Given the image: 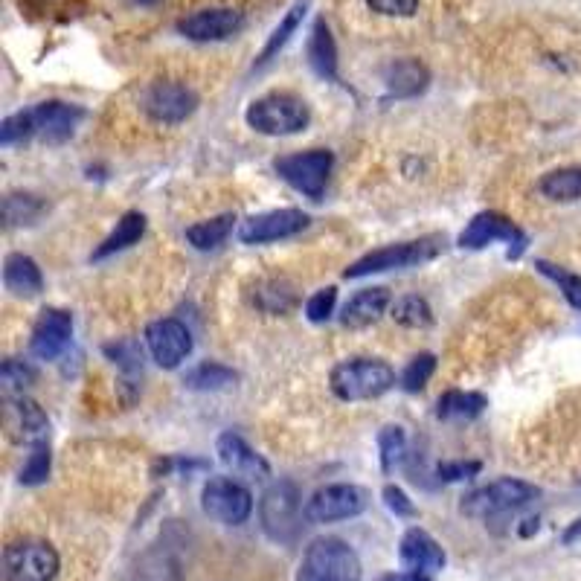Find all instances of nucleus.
<instances>
[{"instance_id": "40", "label": "nucleus", "mask_w": 581, "mask_h": 581, "mask_svg": "<svg viewBox=\"0 0 581 581\" xmlns=\"http://www.w3.org/2000/svg\"><path fill=\"white\" fill-rule=\"evenodd\" d=\"M111 358H114V364L125 372H140L143 369V355H140V349H137V343H117V346H108L105 349Z\"/></svg>"}, {"instance_id": "20", "label": "nucleus", "mask_w": 581, "mask_h": 581, "mask_svg": "<svg viewBox=\"0 0 581 581\" xmlns=\"http://www.w3.org/2000/svg\"><path fill=\"white\" fill-rule=\"evenodd\" d=\"M215 454L221 459L224 468H230L233 474H245V477H268L271 465L259 457L239 433H221L215 442Z\"/></svg>"}, {"instance_id": "46", "label": "nucleus", "mask_w": 581, "mask_h": 581, "mask_svg": "<svg viewBox=\"0 0 581 581\" xmlns=\"http://www.w3.org/2000/svg\"><path fill=\"white\" fill-rule=\"evenodd\" d=\"M378 581H410L407 576H401V573H387V576H381Z\"/></svg>"}, {"instance_id": "45", "label": "nucleus", "mask_w": 581, "mask_h": 581, "mask_svg": "<svg viewBox=\"0 0 581 581\" xmlns=\"http://www.w3.org/2000/svg\"><path fill=\"white\" fill-rule=\"evenodd\" d=\"M579 535H581V518L576 520V523H573L570 529H567V535H564V544H573V541H576Z\"/></svg>"}, {"instance_id": "29", "label": "nucleus", "mask_w": 581, "mask_h": 581, "mask_svg": "<svg viewBox=\"0 0 581 581\" xmlns=\"http://www.w3.org/2000/svg\"><path fill=\"white\" fill-rule=\"evenodd\" d=\"M308 9V0H297L291 9H288V15L282 18V24L276 27L274 32H271V38H268V44L262 47V53H259V59H256V64H268L271 59H274L276 53L291 41V35L297 32V27H300V21H303V15H306Z\"/></svg>"}, {"instance_id": "24", "label": "nucleus", "mask_w": 581, "mask_h": 581, "mask_svg": "<svg viewBox=\"0 0 581 581\" xmlns=\"http://www.w3.org/2000/svg\"><path fill=\"white\" fill-rule=\"evenodd\" d=\"M387 91L398 96V99H410V96H419V93L428 88L430 73L428 67L416 59H401V62L390 64L387 67Z\"/></svg>"}, {"instance_id": "31", "label": "nucleus", "mask_w": 581, "mask_h": 581, "mask_svg": "<svg viewBox=\"0 0 581 581\" xmlns=\"http://www.w3.org/2000/svg\"><path fill=\"white\" fill-rule=\"evenodd\" d=\"M393 320L398 326H407V329H425L430 326L433 314H430V306L422 300V297H401L393 303Z\"/></svg>"}, {"instance_id": "18", "label": "nucleus", "mask_w": 581, "mask_h": 581, "mask_svg": "<svg viewBox=\"0 0 581 581\" xmlns=\"http://www.w3.org/2000/svg\"><path fill=\"white\" fill-rule=\"evenodd\" d=\"M3 422H6V433L15 442H47L50 433V422L44 416V410L32 401V398H6V410H3Z\"/></svg>"}, {"instance_id": "16", "label": "nucleus", "mask_w": 581, "mask_h": 581, "mask_svg": "<svg viewBox=\"0 0 581 581\" xmlns=\"http://www.w3.org/2000/svg\"><path fill=\"white\" fill-rule=\"evenodd\" d=\"M73 335V317L62 308H47L41 311L35 329H32L30 349L38 361H56L67 349Z\"/></svg>"}, {"instance_id": "7", "label": "nucleus", "mask_w": 581, "mask_h": 581, "mask_svg": "<svg viewBox=\"0 0 581 581\" xmlns=\"http://www.w3.org/2000/svg\"><path fill=\"white\" fill-rule=\"evenodd\" d=\"M59 552L47 541H15L3 550V581H53L59 576Z\"/></svg>"}, {"instance_id": "4", "label": "nucleus", "mask_w": 581, "mask_h": 581, "mask_svg": "<svg viewBox=\"0 0 581 581\" xmlns=\"http://www.w3.org/2000/svg\"><path fill=\"white\" fill-rule=\"evenodd\" d=\"M329 381H332V393L340 401H367V398L384 396L396 384V372L384 361L358 358L332 369Z\"/></svg>"}, {"instance_id": "36", "label": "nucleus", "mask_w": 581, "mask_h": 581, "mask_svg": "<svg viewBox=\"0 0 581 581\" xmlns=\"http://www.w3.org/2000/svg\"><path fill=\"white\" fill-rule=\"evenodd\" d=\"M50 445L47 442H38V445H32V454L30 459L24 462V468H21V483L24 486H41L47 477H50Z\"/></svg>"}, {"instance_id": "17", "label": "nucleus", "mask_w": 581, "mask_h": 581, "mask_svg": "<svg viewBox=\"0 0 581 581\" xmlns=\"http://www.w3.org/2000/svg\"><path fill=\"white\" fill-rule=\"evenodd\" d=\"M32 123H35V134L44 140V143H64L73 137V131L79 128L85 111L79 105H70V102H41L30 111Z\"/></svg>"}, {"instance_id": "28", "label": "nucleus", "mask_w": 581, "mask_h": 581, "mask_svg": "<svg viewBox=\"0 0 581 581\" xmlns=\"http://www.w3.org/2000/svg\"><path fill=\"white\" fill-rule=\"evenodd\" d=\"M233 224H236V215L233 213L215 215L210 221L192 224L186 230V242L195 250H215V247H221L227 242V236L233 233Z\"/></svg>"}, {"instance_id": "48", "label": "nucleus", "mask_w": 581, "mask_h": 581, "mask_svg": "<svg viewBox=\"0 0 581 581\" xmlns=\"http://www.w3.org/2000/svg\"><path fill=\"white\" fill-rule=\"evenodd\" d=\"M137 3H157V0H137Z\"/></svg>"}, {"instance_id": "5", "label": "nucleus", "mask_w": 581, "mask_h": 581, "mask_svg": "<svg viewBox=\"0 0 581 581\" xmlns=\"http://www.w3.org/2000/svg\"><path fill=\"white\" fill-rule=\"evenodd\" d=\"M442 236H425L416 242H398V245H387L381 250H372L367 256H361L358 262H352L343 276L346 279H361L369 274H384V271H401V268H413L430 262L442 253Z\"/></svg>"}, {"instance_id": "42", "label": "nucleus", "mask_w": 581, "mask_h": 581, "mask_svg": "<svg viewBox=\"0 0 581 581\" xmlns=\"http://www.w3.org/2000/svg\"><path fill=\"white\" fill-rule=\"evenodd\" d=\"M268 297L274 300L271 308H268L271 314H282V311H288V308L294 306V291H291L285 282H271L268 288H262V291H259V303H262V300H268Z\"/></svg>"}, {"instance_id": "25", "label": "nucleus", "mask_w": 581, "mask_h": 581, "mask_svg": "<svg viewBox=\"0 0 581 581\" xmlns=\"http://www.w3.org/2000/svg\"><path fill=\"white\" fill-rule=\"evenodd\" d=\"M143 233H146V215L125 213L123 218L117 221V227L111 230V236L93 250V259H105V256L120 253V250H125V247L137 245V242L143 239Z\"/></svg>"}, {"instance_id": "35", "label": "nucleus", "mask_w": 581, "mask_h": 581, "mask_svg": "<svg viewBox=\"0 0 581 581\" xmlns=\"http://www.w3.org/2000/svg\"><path fill=\"white\" fill-rule=\"evenodd\" d=\"M44 210V201H38L35 195H6L3 201V213H6V224H30L32 218H38Z\"/></svg>"}, {"instance_id": "15", "label": "nucleus", "mask_w": 581, "mask_h": 581, "mask_svg": "<svg viewBox=\"0 0 581 581\" xmlns=\"http://www.w3.org/2000/svg\"><path fill=\"white\" fill-rule=\"evenodd\" d=\"M491 242H509L515 245V256H518L526 239L518 227L500 213H480L468 221V227L459 233V247H468V250H480V247H489Z\"/></svg>"}, {"instance_id": "6", "label": "nucleus", "mask_w": 581, "mask_h": 581, "mask_svg": "<svg viewBox=\"0 0 581 581\" xmlns=\"http://www.w3.org/2000/svg\"><path fill=\"white\" fill-rule=\"evenodd\" d=\"M541 491L535 489L532 483H523V480H497L489 483L483 489H474L471 494H465L462 500V515L465 518L489 520L497 515H506V512H515L520 506L532 503Z\"/></svg>"}, {"instance_id": "47", "label": "nucleus", "mask_w": 581, "mask_h": 581, "mask_svg": "<svg viewBox=\"0 0 581 581\" xmlns=\"http://www.w3.org/2000/svg\"><path fill=\"white\" fill-rule=\"evenodd\" d=\"M413 581H430L428 576H413Z\"/></svg>"}, {"instance_id": "38", "label": "nucleus", "mask_w": 581, "mask_h": 581, "mask_svg": "<svg viewBox=\"0 0 581 581\" xmlns=\"http://www.w3.org/2000/svg\"><path fill=\"white\" fill-rule=\"evenodd\" d=\"M30 134H35V123H32L30 111L12 114V117H6L3 125H0V143L3 146H15V143L27 140Z\"/></svg>"}, {"instance_id": "37", "label": "nucleus", "mask_w": 581, "mask_h": 581, "mask_svg": "<svg viewBox=\"0 0 581 581\" xmlns=\"http://www.w3.org/2000/svg\"><path fill=\"white\" fill-rule=\"evenodd\" d=\"M433 369H436V358H433L430 352L416 355V358L407 364L404 375H401V387H404L407 393H419V390H425V384L430 381Z\"/></svg>"}, {"instance_id": "12", "label": "nucleus", "mask_w": 581, "mask_h": 581, "mask_svg": "<svg viewBox=\"0 0 581 581\" xmlns=\"http://www.w3.org/2000/svg\"><path fill=\"white\" fill-rule=\"evenodd\" d=\"M308 221L311 218L303 210H271V213L250 215L239 227V239L245 245H268V242L291 239V236L303 233Z\"/></svg>"}, {"instance_id": "8", "label": "nucleus", "mask_w": 581, "mask_h": 581, "mask_svg": "<svg viewBox=\"0 0 581 581\" xmlns=\"http://www.w3.org/2000/svg\"><path fill=\"white\" fill-rule=\"evenodd\" d=\"M332 163L335 157L326 149H311V152L300 154H285L274 163L276 175L291 184L297 192H303L308 198H320L323 189H326V181L332 175Z\"/></svg>"}, {"instance_id": "22", "label": "nucleus", "mask_w": 581, "mask_h": 581, "mask_svg": "<svg viewBox=\"0 0 581 581\" xmlns=\"http://www.w3.org/2000/svg\"><path fill=\"white\" fill-rule=\"evenodd\" d=\"M3 282L15 297H35L44 288V276L41 268L35 265V259L24 256V253H9L3 262Z\"/></svg>"}, {"instance_id": "39", "label": "nucleus", "mask_w": 581, "mask_h": 581, "mask_svg": "<svg viewBox=\"0 0 581 581\" xmlns=\"http://www.w3.org/2000/svg\"><path fill=\"white\" fill-rule=\"evenodd\" d=\"M335 303L337 288H323V291H317L306 303V317L311 323H326L335 314Z\"/></svg>"}, {"instance_id": "34", "label": "nucleus", "mask_w": 581, "mask_h": 581, "mask_svg": "<svg viewBox=\"0 0 581 581\" xmlns=\"http://www.w3.org/2000/svg\"><path fill=\"white\" fill-rule=\"evenodd\" d=\"M535 268H538L544 276H550L552 282L561 288V294L567 297V303L581 311V276L579 274H570V271H564V268H558V265H552V262H544V259H538V262H535Z\"/></svg>"}, {"instance_id": "14", "label": "nucleus", "mask_w": 581, "mask_h": 581, "mask_svg": "<svg viewBox=\"0 0 581 581\" xmlns=\"http://www.w3.org/2000/svg\"><path fill=\"white\" fill-rule=\"evenodd\" d=\"M146 346L157 367L178 369L192 352V335L181 320H154L146 329Z\"/></svg>"}, {"instance_id": "23", "label": "nucleus", "mask_w": 581, "mask_h": 581, "mask_svg": "<svg viewBox=\"0 0 581 581\" xmlns=\"http://www.w3.org/2000/svg\"><path fill=\"white\" fill-rule=\"evenodd\" d=\"M308 64L317 76L323 79H335L337 76V44L332 38V30L323 18L314 21L311 27V35H308Z\"/></svg>"}, {"instance_id": "19", "label": "nucleus", "mask_w": 581, "mask_h": 581, "mask_svg": "<svg viewBox=\"0 0 581 581\" xmlns=\"http://www.w3.org/2000/svg\"><path fill=\"white\" fill-rule=\"evenodd\" d=\"M398 558L404 564V570H410L413 576H430L436 570L445 567V550L436 544V538H430L425 529L413 526L404 532L401 547H398Z\"/></svg>"}, {"instance_id": "27", "label": "nucleus", "mask_w": 581, "mask_h": 581, "mask_svg": "<svg viewBox=\"0 0 581 581\" xmlns=\"http://www.w3.org/2000/svg\"><path fill=\"white\" fill-rule=\"evenodd\" d=\"M486 410V396L480 393H462V390H451L439 398L436 416L445 422H471Z\"/></svg>"}, {"instance_id": "10", "label": "nucleus", "mask_w": 581, "mask_h": 581, "mask_svg": "<svg viewBox=\"0 0 581 581\" xmlns=\"http://www.w3.org/2000/svg\"><path fill=\"white\" fill-rule=\"evenodd\" d=\"M369 497L361 486L337 483L317 489L306 500V520L308 523H335V520L358 518L367 509Z\"/></svg>"}, {"instance_id": "11", "label": "nucleus", "mask_w": 581, "mask_h": 581, "mask_svg": "<svg viewBox=\"0 0 581 581\" xmlns=\"http://www.w3.org/2000/svg\"><path fill=\"white\" fill-rule=\"evenodd\" d=\"M198 108V96L192 88L178 85V82H157L143 93V111L152 117L154 123H184Z\"/></svg>"}, {"instance_id": "2", "label": "nucleus", "mask_w": 581, "mask_h": 581, "mask_svg": "<svg viewBox=\"0 0 581 581\" xmlns=\"http://www.w3.org/2000/svg\"><path fill=\"white\" fill-rule=\"evenodd\" d=\"M306 518V506L300 489L291 480H279L262 494L259 503V520L265 535L276 544H291L300 535V526Z\"/></svg>"}, {"instance_id": "43", "label": "nucleus", "mask_w": 581, "mask_h": 581, "mask_svg": "<svg viewBox=\"0 0 581 581\" xmlns=\"http://www.w3.org/2000/svg\"><path fill=\"white\" fill-rule=\"evenodd\" d=\"M436 474L445 483H459V480H468V477L480 474V462H442L436 468Z\"/></svg>"}, {"instance_id": "9", "label": "nucleus", "mask_w": 581, "mask_h": 581, "mask_svg": "<svg viewBox=\"0 0 581 581\" xmlns=\"http://www.w3.org/2000/svg\"><path fill=\"white\" fill-rule=\"evenodd\" d=\"M201 509L224 526H242L253 515V494L230 477H213L201 491Z\"/></svg>"}, {"instance_id": "3", "label": "nucleus", "mask_w": 581, "mask_h": 581, "mask_svg": "<svg viewBox=\"0 0 581 581\" xmlns=\"http://www.w3.org/2000/svg\"><path fill=\"white\" fill-rule=\"evenodd\" d=\"M308 105L294 93H268L256 102H250L245 120L253 131L268 137H288L308 125Z\"/></svg>"}, {"instance_id": "1", "label": "nucleus", "mask_w": 581, "mask_h": 581, "mask_svg": "<svg viewBox=\"0 0 581 581\" xmlns=\"http://www.w3.org/2000/svg\"><path fill=\"white\" fill-rule=\"evenodd\" d=\"M361 558L340 538H317L303 552L297 581H361Z\"/></svg>"}, {"instance_id": "21", "label": "nucleus", "mask_w": 581, "mask_h": 581, "mask_svg": "<svg viewBox=\"0 0 581 581\" xmlns=\"http://www.w3.org/2000/svg\"><path fill=\"white\" fill-rule=\"evenodd\" d=\"M387 308H390V291L387 288H364L343 306L340 323L349 326V329H367L387 314Z\"/></svg>"}, {"instance_id": "41", "label": "nucleus", "mask_w": 581, "mask_h": 581, "mask_svg": "<svg viewBox=\"0 0 581 581\" xmlns=\"http://www.w3.org/2000/svg\"><path fill=\"white\" fill-rule=\"evenodd\" d=\"M367 6L387 18H410L419 9V0H367Z\"/></svg>"}, {"instance_id": "33", "label": "nucleus", "mask_w": 581, "mask_h": 581, "mask_svg": "<svg viewBox=\"0 0 581 581\" xmlns=\"http://www.w3.org/2000/svg\"><path fill=\"white\" fill-rule=\"evenodd\" d=\"M378 451H381V468L393 471L396 465L404 462L407 454V436L401 428H384L378 433Z\"/></svg>"}, {"instance_id": "13", "label": "nucleus", "mask_w": 581, "mask_h": 581, "mask_svg": "<svg viewBox=\"0 0 581 581\" xmlns=\"http://www.w3.org/2000/svg\"><path fill=\"white\" fill-rule=\"evenodd\" d=\"M245 27V15L230 6H213V9H195L178 21V32L189 41H224Z\"/></svg>"}, {"instance_id": "26", "label": "nucleus", "mask_w": 581, "mask_h": 581, "mask_svg": "<svg viewBox=\"0 0 581 581\" xmlns=\"http://www.w3.org/2000/svg\"><path fill=\"white\" fill-rule=\"evenodd\" d=\"M538 192L550 201H561V204L581 201V166H567V169L547 172L538 181Z\"/></svg>"}, {"instance_id": "30", "label": "nucleus", "mask_w": 581, "mask_h": 581, "mask_svg": "<svg viewBox=\"0 0 581 581\" xmlns=\"http://www.w3.org/2000/svg\"><path fill=\"white\" fill-rule=\"evenodd\" d=\"M236 381V372L221 364H198L195 369H189L184 378V384L189 390L207 393V390H224Z\"/></svg>"}, {"instance_id": "44", "label": "nucleus", "mask_w": 581, "mask_h": 581, "mask_svg": "<svg viewBox=\"0 0 581 581\" xmlns=\"http://www.w3.org/2000/svg\"><path fill=\"white\" fill-rule=\"evenodd\" d=\"M384 503H387V509H390L396 518H413V515H416L413 500L398 489V486H387V489H384Z\"/></svg>"}, {"instance_id": "32", "label": "nucleus", "mask_w": 581, "mask_h": 581, "mask_svg": "<svg viewBox=\"0 0 581 581\" xmlns=\"http://www.w3.org/2000/svg\"><path fill=\"white\" fill-rule=\"evenodd\" d=\"M0 384H3L6 398L27 396V390L35 384V369L24 361H6L3 372H0Z\"/></svg>"}]
</instances>
